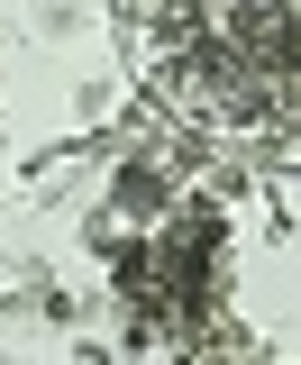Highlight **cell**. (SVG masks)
<instances>
[{
  "mask_svg": "<svg viewBox=\"0 0 301 365\" xmlns=\"http://www.w3.org/2000/svg\"><path fill=\"white\" fill-rule=\"evenodd\" d=\"M165 91L183 101V110H201V119H228V128H247V119H265V83L228 55V46L201 28V37H183L173 46V64H165Z\"/></svg>",
  "mask_w": 301,
  "mask_h": 365,
  "instance_id": "6da1fadb",
  "label": "cell"
},
{
  "mask_svg": "<svg viewBox=\"0 0 301 365\" xmlns=\"http://www.w3.org/2000/svg\"><path fill=\"white\" fill-rule=\"evenodd\" d=\"M110 220H128V228H155L173 210V165L165 155H119V174H110V201H101Z\"/></svg>",
  "mask_w": 301,
  "mask_h": 365,
  "instance_id": "7a4b0ae2",
  "label": "cell"
},
{
  "mask_svg": "<svg viewBox=\"0 0 301 365\" xmlns=\"http://www.w3.org/2000/svg\"><path fill=\"white\" fill-rule=\"evenodd\" d=\"M83 28H91V9H83V0H37V37L64 46V37H83Z\"/></svg>",
  "mask_w": 301,
  "mask_h": 365,
  "instance_id": "3957f363",
  "label": "cell"
},
{
  "mask_svg": "<svg viewBox=\"0 0 301 365\" xmlns=\"http://www.w3.org/2000/svg\"><path fill=\"white\" fill-rule=\"evenodd\" d=\"M73 365H110V347H73Z\"/></svg>",
  "mask_w": 301,
  "mask_h": 365,
  "instance_id": "277c9868",
  "label": "cell"
}]
</instances>
